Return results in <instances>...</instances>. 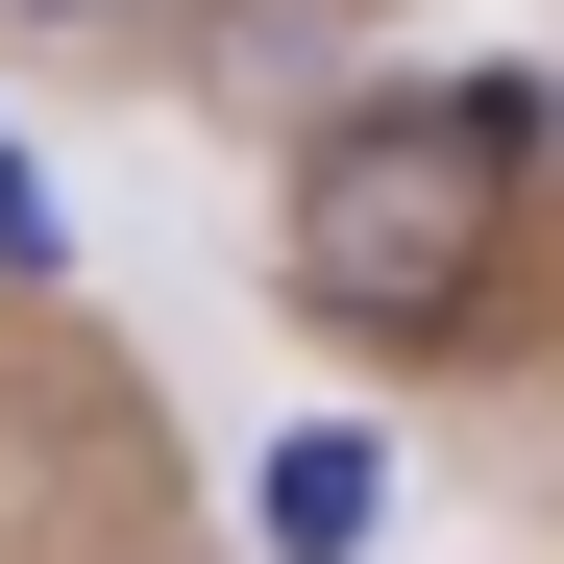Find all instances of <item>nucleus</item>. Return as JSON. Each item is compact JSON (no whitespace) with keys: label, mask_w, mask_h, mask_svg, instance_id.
<instances>
[{"label":"nucleus","mask_w":564,"mask_h":564,"mask_svg":"<svg viewBox=\"0 0 564 564\" xmlns=\"http://www.w3.org/2000/svg\"><path fill=\"white\" fill-rule=\"evenodd\" d=\"M25 25H99V0H25Z\"/></svg>","instance_id":"obj_4"},{"label":"nucleus","mask_w":564,"mask_h":564,"mask_svg":"<svg viewBox=\"0 0 564 564\" xmlns=\"http://www.w3.org/2000/svg\"><path fill=\"white\" fill-rule=\"evenodd\" d=\"M246 540L270 564H368V540H393V442H368V417H295L246 466Z\"/></svg>","instance_id":"obj_2"},{"label":"nucleus","mask_w":564,"mask_h":564,"mask_svg":"<svg viewBox=\"0 0 564 564\" xmlns=\"http://www.w3.org/2000/svg\"><path fill=\"white\" fill-rule=\"evenodd\" d=\"M564 172V99L540 74H393V99H344L319 148H295V319H344V344H466L491 319V221Z\"/></svg>","instance_id":"obj_1"},{"label":"nucleus","mask_w":564,"mask_h":564,"mask_svg":"<svg viewBox=\"0 0 564 564\" xmlns=\"http://www.w3.org/2000/svg\"><path fill=\"white\" fill-rule=\"evenodd\" d=\"M0 270H74V221H50V172L0 148Z\"/></svg>","instance_id":"obj_3"}]
</instances>
